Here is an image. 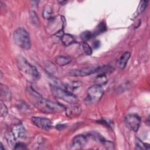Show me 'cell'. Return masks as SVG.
<instances>
[{
    "label": "cell",
    "instance_id": "cell-20",
    "mask_svg": "<svg viewBox=\"0 0 150 150\" xmlns=\"http://www.w3.org/2000/svg\"><path fill=\"white\" fill-rule=\"evenodd\" d=\"M114 70V68L110 66H104L103 67H99L97 73L101 74H106L107 73H111Z\"/></svg>",
    "mask_w": 150,
    "mask_h": 150
},
{
    "label": "cell",
    "instance_id": "cell-29",
    "mask_svg": "<svg viewBox=\"0 0 150 150\" xmlns=\"http://www.w3.org/2000/svg\"><path fill=\"white\" fill-rule=\"evenodd\" d=\"M100 45V41L97 40V41H96L94 42V43L93 44V47L94 49H97L98 47H99Z\"/></svg>",
    "mask_w": 150,
    "mask_h": 150
},
{
    "label": "cell",
    "instance_id": "cell-18",
    "mask_svg": "<svg viewBox=\"0 0 150 150\" xmlns=\"http://www.w3.org/2000/svg\"><path fill=\"white\" fill-rule=\"evenodd\" d=\"M29 16H30V19L31 21V22L32 24L36 26H39L40 25V21L38 18V16L37 15L36 13L34 11H30L29 13Z\"/></svg>",
    "mask_w": 150,
    "mask_h": 150
},
{
    "label": "cell",
    "instance_id": "cell-15",
    "mask_svg": "<svg viewBox=\"0 0 150 150\" xmlns=\"http://www.w3.org/2000/svg\"><path fill=\"white\" fill-rule=\"evenodd\" d=\"M60 39L62 43L65 46H68L75 42V40L73 36L70 34H64Z\"/></svg>",
    "mask_w": 150,
    "mask_h": 150
},
{
    "label": "cell",
    "instance_id": "cell-17",
    "mask_svg": "<svg viewBox=\"0 0 150 150\" xmlns=\"http://www.w3.org/2000/svg\"><path fill=\"white\" fill-rule=\"evenodd\" d=\"M52 13H53V11H52V7L49 5L45 6L42 12V15L43 18L46 19H52Z\"/></svg>",
    "mask_w": 150,
    "mask_h": 150
},
{
    "label": "cell",
    "instance_id": "cell-3",
    "mask_svg": "<svg viewBox=\"0 0 150 150\" xmlns=\"http://www.w3.org/2000/svg\"><path fill=\"white\" fill-rule=\"evenodd\" d=\"M13 39L15 43L19 47L25 50L30 48V39L29 33L22 28L16 29L13 34Z\"/></svg>",
    "mask_w": 150,
    "mask_h": 150
},
{
    "label": "cell",
    "instance_id": "cell-11",
    "mask_svg": "<svg viewBox=\"0 0 150 150\" xmlns=\"http://www.w3.org/2000/svg\"><path fill=\"white\" fill-rule=\"evenodd\" d=\"M12 132L17 139L23 138L26 137V130L22 124H18L15 125L12 129Z\"/></svg>",
    "mask_w": 150,
    "mask_h": 150
},
{
    "label": "cell",
    "instance_id": "cell-22",
    "mask_svg": "<svg viewBox=\"0 0 150 150\" xmlns=\"http://www.w3.org/2000/svg\"><path fill=\"white\" fill-rule=\"evenodd\" d=\"M135 144L137 149H149V144L144 143L141 140L137 138L135 139Z\"/></svg>",
    "mask_w": 150,
    "mask_h": 150
},
{
    "label": "cell",
    "instance_id": "cell-14",
    "mask_svg": "<svg viewBox=\"0 0 150 150\" xmlns=\"http://www.w3.org/2000/svg\"><path fill=\"white\" fill-rule=\"evenodd\" d=\"M71 61V57L66 56H59L56 58V63L60 66H63L70 63Z\"/></svg>",
    "mask_w": 150,
    "mask_h": 150
},
{
    "label": "cell",
    "instance_id": "cell-10",
    "mask_svg": "<svg viewBox=\"0 0 150 150\" xmlns=\"http://www.w3.org/2000/svg\"><path fill=\"white\" fill-rule=\"evenodd\" d=\"M66 114L69 118H73L79 116L81 112V107L79 105L74 104H71L70 106L67 107L65 108Z\"/></svg>",
    "mask_w": 150,
    "mask_h": 150
},
{
    "label": "cell",
    "instance_id": "cell-9",
    "mask_svg": "<svg viewBox=\"0 0 150 150\" xmlns=\"http://www.w3.org/2000/svg\"><path fill=\"white\" fill-rule=\"evenodd\" d=\"M86 137L83 135H79L73 139L70 148L72 149H81L86 145Z\"/></svg>",
    "mask_w": 150,
    "mask_h": 150
},
{
    "label": "cell",
    "instance_id": "cell-27",
    "mask_svg": "<svg viewBox=\"0 0 150 150\" xmlns=\"http://www.w3.org/2000/svg\"><path fill=\"white\" fill-rule=\"evenodd\" d=\"M103 141V144H104V145L107 148V149H113V144L110 142V141Z\"/></svg>",
    "mask_w": 150,
    "mask_h": 150
},
{
    "label": "cell",
    "instance_id": "cell-26",
    "mask_svg": "<svg viewBox=\"0 0 150 150\" xmlns=\"http://www.w3.org/2000/svg\"><path fill=\"white\" fill-rule=\"evenodd\" d=\"M0 107H1V117H6V115L8 114V108L6 106V105L4 103V102L2 101L1 100V104H0Z\"/></svg>",
    "mask_w": 150,
    "mask_h": 150
},
{
    "label": "cell",
    "instance_id": "cell-23",
    "mask_svg": "<svg viewBox=\"0 0 150 150\" xmlns=\"http://www.w3.org/2000/svg\"><path fill=\"white\" fill-rule=\"evenodd\" d=\"M107 30V27L104 22H101L96 28L95 32L93 33L94 36L105 32Z\"/></svg>",
    "mask_w": 150,
    "mask_h": 150
},
{
    "label": "cell",
    "instance_id": "cell-28",
    "mask_svg": "<svg viewBox=\"0 0 150 150\" xmlns=\"http://www.w3.org/2000/svg\"><path fill=\"white\" fill-rule=\"evenodd\" d=\"M14 149H26V147L23 143L17 142Z\"/></svg>",
    "mask_w": 150,
    "mask_h": 150
},
{
    "label": "cell",
    "instance_id": "cell-8",
    "mask_svg": "<svg viewBox=\"0 0 150 150\" xmlns=\"http://www.w3.org/2000/svg\"><path fill=\"white\" fill-rule=\"evenodd\" d=\"M31 120L35 126L40 129L47 131L52 128V121L48 118L40 117H33Z\"/></svg>",
    "mask_w": 150,
    "mask_h": 150
},
{
    "label": "cell",
    "instance_id": "cell-4",
    "mask_svg": "<svg viewBox=\"0 0 150 150\" xmlns=\"http://www.w3.org/2000/svg\"><path fill=\"white\" fill-rule=\"evenodd\" d=\"M51 91L54 97L67 102V103L74 104L77 103V97L66 89H63L57 86H52Z\"/></svg>",
    "mask_w": 150,
    "mask_h": 150
},
{
    "label": "cell",
    "instance_id": "cell-2",
    "mask_svg": "<svg viewBox=\"0 0 150 150\" xmlns=\"http://www.w3.org/2000/svg\"><path fill=\"white\" fill-rule=\"evenodd\" d=\"M18 67L23 76L30 81H34L40 79V74L38 69L32 65L25 57L22 56L17 57Z\"/></svg>",
    "mask_w": 150,
    "mask_h": 150
},
{
    "label": "cell",
    "instance_id": "cell-12",
    "mask_svg": "<svg viewBox=\"0 0 150 150\" xmlns=\"http://www.w3.org/2000/svg\"><path fill=\"white\" fill-rule=\"evenodd\" d=\"M0 98L2 101H8L11 99V90L3 84H0Z\"/></svg>",
    "mask_w": 150,
    "mask_h": 150
},
{
    "label": "cell",
    "instance_id": "cell-21",
    "mask_svg": "<svg viewBox=\"0 0 150 150\" xmlns=\"http://www.w3.org/2000/svg\"><path fill=\"white\" fill-rule=\"evenodd\" d=\"M148 1H142L140 2V4H139V6L137 8V11H136V12L134 15L135 17L137 16L138 15L141 13L145 9V8H146V7L148 5Z\"/></svg>",
    "mask_w": 150,
    "mask_h": 150
},
{
    "label": "cell",
    "instance_id": "cell-13",
    "mask_svg": "<svg viewBox=\"0 0 150 150\" xmlns=\"http://www.w3.org/2000/svg\"><path fill=\"white\" fill-rule=\"evenodd\" d=\"M130 56H131V54L128 52H125L124 54H122L121 56V57H120V59H118V62H117L118 66L121 69H123L125 67V66L127 64V62L130 58Z\"/></svg>",
    "mask_w": 150,
    "mask_h": 150
},
{
    "label": "cell",
    "instance_id": "cell-16",
    "mask_svg": "<svg viewBox=\"0 0 150 150\" xmlns=\"http://www.w3.org/2000/svg\"><path fill=\"white\" fill-rule=\"evenodd\" d=\"M5 138H6V139L7 142L9 144V145L14 149L17 142H16V138L15 137V136L12 134V131L11 132L7 133L5 135Z\"/></svg>",
    "mask_w": 150,
    "mask_h": 150
},
{
    "label": "cell",
    "instance_id": "cell-1",
    "mask_svg": "<svg viewBox=\"0 0 150 150\" xmlns=\"http://www.w3.org/2000/svg\"><path fill=\"white\" fill-rule=\"evenodd\" d=\"M26 96L32 104L43 113H58L65 110L62 104L44 98L31 87L27 88Z\"/></svg>",
    "mask_w": 150,
    "mask_h": 150
},
{
    "label": "cell",
    "instance_id": "cell-7",
    "mask_svg": "<svg viewBox=\"0 0 150 150\" xmlns=\"http://www.w3.org/2000/svg\"><path fill=\"white\" fill-rule=\"evenodd\" d=\"M125 122L128 128L133 131L137 132L140 126L141 118L137 114H128L125 118Z\"/></svg>",
    "mask_w": 150,
    "mask_h": 150
},
{
    "label": "cell",
    "instance_id": "cell-5",
    "mask_svg": "<svg viewBox=\"0 0 150 150\" xmlns=\"http://www.w3.org/2000/svg\"><path fill=\"white\" fill-rule=\"evenodd\" d=\"M104 91L101 86L94 84L87 90V98L93 103L98 102L103 96Z\"/></svg>",
    "mask_w": 150,
    "mask_h": 150
},
{
    "label": "cell",
    "instance_id": "cell-6",
    "mask_svg": "<svg viewBox=\"0 0 150 150\" xmlns=\"http://www.w3.org/2000/svg\"><path fill=\"white\" fill-rule=\"evenodd\" d=\"M99 67L90 66L71 70L69 71V75L73 77H83L97 73Z\"/></svg>",
    "mask_w": 150,
    "mask_h": 150
},
{
    "label": "cell",
    "instance_id": "cell-24",
    "mask_svg": "<svg viewBox=\"0 0 150 150\" xmlns=\"http://www.w3.org/2000/svg\"><path fill=\"white\" fill-rule=\"evenodd\" d=\"M81 47H82V49H83V51H84V52L86 54L90 56L92 54L93 50H92L91 47L86 42H84L82 43Z\"/></svg>",
    "mask_w": 150,
    "mask_h": 150
},
{
    "label": "cell",
    "instance_id": "cell-19",
    "mask_svg": "<svg viewBox=\"0 0 150 150\" xmlns=\"http://www.w3.org/2000/svg\"><path fill=\"white\" fill-rule=\"evenodd\" d=\"M107 81L106 76L105 74H98L96 79V84L100 86L102 85H104Z\"/></svg>",
    "mask_w": 150,
    "mask_h": 150
},
{
    "label": "cell",
    "instance_id": "cell-25",
    "mask_svg": "<svg viewBox=\"0 0 150 150\" xmlns=\"http://www.w3.org/2000/svg\"><path fill=\"white\" fill-rule=\"evenodd\" d=\"M94 36V33L90 32V31H86V32H83L81 34V38L84 42L87 41L88 40H90V39H91Z\"/></svg>",
    "mask_w": 150,
    "mask_h": 150
},
{
    "label": "cell",
    "instance_id": "cell-30",
    "mask_svg": "<svg viewBox=\"0 0 150 150\" xmlns=\"http://www.w3.org/2000/svg\"><path fill=\"white\" fill-rule=\"evenodd\" d=\"M0 150H5V148L3 147V145L1 144V147H0Z\"/></svg>",
    "mask_w": 150,
    "mask_h": 150
}]
</instances>
